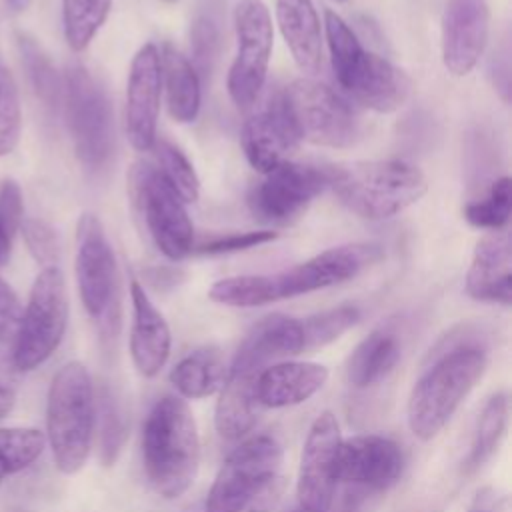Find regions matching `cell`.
<instances>
[{
    "label": "cell",
    "instance_id": "cell-1",
    "mask_svg": "<svg viewBox=\"0 0 512 512\" xmlns=\"http://www.w3.org/2000/svg\"><path fill=\"white\" fill-rule=\"evenodd\" d=\"M200 464V436L188 402L162 396L142 426V466L148 484L166 500L192 486Z\"/></svg>",
    "mask_w": 512,
    "mask_h": 512
},
{
    "label": "cell",
    "instance_id": "cell-2",
    "mask_svg": "<svg viewBox=\"0 0 512 512\" xmlns=\"http://www.w3.org/2000/svg\"><path fill=\"white\" fill-rule=\"evenodd\" d=\"M282 444L258 434L234 448L220 466L208 496L206 512H268L284 492Z\"/></svg>",
    "mask_w": 512,
    "mask_h": 512
},
{
    "label": "cell",
    "instance_id": "cell-3",
    "mask_svg": "<svg viewBox=\"0 0 512 512\" xmlns=\"http://www.w3.org/2000/svg\"><path fill=\"white\" fill-rule=\"evenodd\" d=\"M328 188L356 216L386 220L426 194V176L404 160H360L328 166Z\"/></svg>",
    "mask_w": 512,
    "mask_h": 512
},
{
    "label": "cell",
    "instance_id": "cell-4",
    "mask_svg": "<svg viewBox=\"0 0 512 512\" xmlns=\"http://www.w3.org/2000/svg\"><path fill=\"white\" fill-rule=\"evenodd\" d=\"M486 362V352L476 344H458L442 352L410 390V432L424 442L432 440L484 376Z\"/></svg>",
    "mask_w": 512,
    "mask_h": 512
},
{
    "label": "cell",
    "instance_id": "cell-5",
    "mask_svg": "<svg viewBox=\"0 0 512 512\" xmlns=\"http://www.w3.org/2000/svg\"><path fill=\"white\" fill-rule=\"evenodd\" d=\"M96 422L94 386L88 368L66 362L52 378L46 402V436L62 474H76L90 456Z\"/></svg>",
    "mask_w": 512,
    "mask_h": 512
},
{
    "label": "cell",
    "instance_id": "cell-6",
    "mask_svg": "<svg viewBox=\"0 0 512 512\" xmlns=\"http://www.w3.org/2000/svg\"><path fill=\"white\" fill-rule=\"evenodd\" d=\"M128 194L140 212L154 246L172 262L194 250V228L186 202L150 162H134L128 172Z\"/></svg>",
    "mask_w": 512,
    "mask_h": 512
},
{
    "label": "cell",
    "instance_id": "cell-7",
    "mask_svg": "<svg viewBox=\"0 0 512 512\" xmlns=\"http://www.w3.org/2000/svg\"><path fill=\"white\" fill-rule=\"evenodd\" d=\"M62 106L78 160L88 170L102 168L112 152V112L104 88L82 64H70L62 76Z\"/></svg>",
    "mask_w": 512,
    "mask_h": 512
},
{
    "label": "cell",
    "instance_id": "cell-8",
    "mask_svg": "<svg viewBox=\"0 0 512 512\" xmlns=\"http://www.w3.org/2000/svg\"><path fill=\"white\" fill-rule=\"evenodd\" d=\"M68 324V294L58 266H46L36 276L22 312L14 350L16 372H28L46 362L60 346Z\"/></svg>",
    "mask_w": 512,
    "mask_h": 512
},
{
    "label": "cell",
    "instance_id": "cell-9",
    "mask_svg": "<svg viewBox=\"0 0 512 512\" xmlns=\"http://www.w3.org/2000/svg\"><path fill=\"white\" fill-rule=\"evenodd\" d=\"M282 96L300 140L328 148H348L360 134L350 102L324 82L298 78Z\"/></svg>",
    "mask_w": 512,
    "mask_h": 512
},
{
    "label": "cell",
    "instance_id": "cell-10",
    "mask_svg": "<svg viewBox=\"0 0 512 512\" xmlns=\"http://www.w3.org/2000/svg\"><path fill=\"white\" fill-rule=\"evenodd\" d=\"M76 284L84 310L102 326L116 322V260L100 218L84 212L76 224Z\"/></svg>",
    "mask_w": 512,
    "mask_h": 512
},
{
    "label": "cell",
    "instance_id": "cell-11",
    "mask_svg": "<svg viewBox=\"0 0 512 512\" xmlns=\"http://www.w3.org/2000/svg\"><path fill=\"white\" fill-rule=\"evenodd\" d=\"M236 56L228 70V94L238 108H250L266 84L274 30L262 0H240L234 8Z\"/></svg>",
    "mask_w": 512,
    "mask_h": 512
},
{
    "label": "cell",
    "instance_id": "cell-12",
    "mask_svg": "<svg viewBox=\"0 0 512 512\" xmlns=\"http://www.w3.org/2000/svg\"><path fill=\"white\" fill-rule=\"evenodd\" d=\"M256 182L248 192L250 214L264 224H292L310 202L328 188V166L284 160Z\"/></svg>",
    "mask_w": 512,
    "mask_h": 512
},
{
    "label": "cell",
    "instance_id": "cell-13",
    "mask_svg": "<svg viewBox=\"0 0 512 512\" xmlns=\"http://www.w3.org/2000/svg\"><path fill=\"white\" fill-rule=\"evenodd\" d=\"M382 258V248L372 242L328 248L288 270L268 274L274 302L310 294L346 280Z\"/></svg>",
    "mask_w": 512,
    "mask_h": 512
},
{
    "label": "cell",
    "instance_id": "cell-14",
    "mask_svg": "<svg viewBox=\"0 0 512 512\" xmlns=\"http://www.w3.org/2000/svg\"><path fill=\"white\" fill-rule=\"evenodd\" d=\"M342 442L340 424L324 410L310 424L298 466V506L308 512H330L336 496V456Z\"/></svg>",
    "mask_w": 512,
    "mask_h": 512
},
{
    "label": "cell",
    "instance_id": "cell-15",
    "mask_svg": "<svg viewBox=\"0 0 512 512\" xmlns=\"http://www.w3.org/2000/svg\"><path fill=\"white\" fill-rule=\"evenodd\" d=\"M404 470L400 446L380 434H358L338 446L336 482L364 494L384 492L398 482Z\"/></svg>",
    "mask_w": 512,
    "mask_h": 512
},
{
    "label": "cell",
    "instance_id": "cell-16",
    "mask_svg": "<svg viewBox=\"0 0 512 512\" xmlns=\"http://www.w3.org/2000/svg\"><path fill=\"white\" fill-rule=\"evenodd\" d=\"M160 94V54L154 44H144L130 62L124 106L126 138L138 152H148L156 140Z\"/></svg>",
    "mask_w": 512,
    "mask_h": 512
},
{
    "label": "cell",
    "instance_id": "cell-17",
    "mask_svg": "<svg viewBox=\"0 0 512 512\" xmlns=\"http://www.w3.org/2000/svg\"><path fill=\"white\" fill-rule=\"evenodd\" d=\"M490 10L484 0H448L442 12V64L452 76L470 74L488 42Z\"/></svg>",
    "mask_w": 512,
    "mask_h": 512
},
{
    "label": "cell",
    "instance_id": "cell-18",
    "mask_svg": "<svg viewBox=\"0 0 512 512\" xmlns=\"http://www.w3.org/2000/svg\"><path fill=\"white\" fill-rule=\"evenodd\" d=\"M240 140L250 166L260 174L284 162L286 154L298 148L300 138L290 120L282 90L270 94L266 106L244 122Z\"/></svg>",
    "mask_w": 512,
    "mask_h": 512
},
{
    "label": "cell",
    "instance_id": "cell-19",
    "mask_svg": "<svg viewBox=\"0 0 512 512\" xmlns=\"http://www.w3.org/2000/svg\"><path fill=\"white\" fill-rule=\"evenodd\" d=\"M466 292L478 302L504 306L512 302V246L508 232L494 230L476 242L466 272Z\"/></svg>",
    "mask_w": 512,
    "mask_h": 512
},
{
    "label": "cell",
    "instance_id": "cell-20",
    "mask_svg": "<svg viewBox=\"0 0 512 512\" xmlns=\"http://www.w3.org/2000/svg\"><path fill=\"white\" fill-rule=\"evenodd\" d=\"M132 298V328L130 356L134 368L144 378H154L166 364L172 348V334L164 314L148 298L138 280L130 282Z\"/></svg>",
    "mask_w": 512,
    "mask_h": 512
},
{
    "label": "cell",
    "instance_id": "cell-21",
    "mask_svg": "<svg viewBox=\"0 0 512 512\" xmlns=\"http://www.w3.org/2000/svg\"><path fill=\"white\" fill-rule=\"evenodd\" d=\"M260 372L246 364H230L214 408V426L224 440H240L256 426L264 410L256 392Z\"/></svg>",
    "mask_w": 512,
    "mask_h": 512
},
{
    "label": "cell",
    "instance_id": "cell-22",
    "mask_svg": "<svg viewBox=\"0 0 512 512\" xmlns=\"http://www.w3.org/2000/svg\"><path fill=\"white\" fill-rule=\"evenodd\" d=\"M344 92L360 106L386 114L408 102L412 96V78L384 56L366 50L358 72Z\"/></svg>",
    "mask_w": 512,
    "mask_h": 512
},
{
    "label": "cell",
    "instance_id": "cell-23",
    "mask_svg": "<svg viewBox=\"0 0 512 512\" xmlns=\"http://www.w3.org/2000/svg\"><path fill=\"white\" fill-rule=\"evenodd\" d=\"M328 380V368L318 362L284 360L266 366L256 384L262 408H288L312 398Z\"/></svg>",
    "mask_w": 512,
    "mask_h": 512
},
{
    "label": "cell",
    "instance_id": "cell-24",
    "mask_svg": "<svg viewBox=\"0 0 512 512\" xmlns=\"http://www.w3.org/2000/svg\"><path fill=\"white\" fill-rule=\"evenodd\" d=\"M304 336L300 320L286 314H270L252 326L240 342L232 362L264 370L282 358L300 354Z\"/></svg>",
    "mask_w": 512,
    "mask_h": 512
},
{
    "label": "cell",
    "instance_id": "cell-25",
    "mask_svg": "<svg viewBox=\"0 0 512 512\" xmlns=\"http://www.w3.org/2000/svg\"><path fill=\"white\" fill-rule=\"evenodd\" d=\"M276 22L282 38L306 74L318 72L322 64V30L312 0H276Z\"/></svg>",
    "mask_w": 512,
    "mask_h": 512
},
{
    "label": "cell",
    "instance_id": "cell-26",
    "mask_svg": "<svg viewBox=\"0 0 512 512\" xmlns=\"http://www.w3.org/2000/svg\"><path fill=\"white\" fill-rule=\"evenodd\" d=\"M160 54V76L166 92V106L172 120L180 124L194 122L200 112V76L186 56H182L172 44H162Z\"/></svg>",
    "mask_w": 512,
    "mask_h": 512
},
{
    "label": "cell",
    "instance_id": "cell-27",
    "mask_svg": "<svg viewBox=\"0 0 512 512\" xmlns=\"http://www.w3.org/2000/svg\"><path fill=\"white\" fill-rule=\"evenodd\" d=\"M400 360V342L394 332L372 330L350 354L346 378L356 388H368L382 382Z\"/></svg>",
    "mask_w": 512,
    "mask_h": 512
},
{
    "label": "cell",
    "instance_id": "cell-28",
    "mask_svg": "<svg viewBox=\"0 0 512 512\" xmlns=\"http://www.w3.org/2000/svg\"><path fill=\"white\" fill-rule=\"evenodd\" d=\"M226 378L222 352L214 346H204L184 356L170 370V382L180 398L198 400L220 390Z\"/></svg>",
    "mask_w": 512,
    "mask_h": 512
},
{
    "label": "cell",
    "instance_id": "cell-29",
    "mask_svg": "<svg viewBox=\"0 0 512 512\" xmlns=\"http://www.w3.org/2000/svg\"><path fill=\"white\" fill-rule=\"evenodd\" d=\"M16 44L34 94L50 112H58L62 106V76L58 74L50 56L38 44V40L26 32L16 34Z\"/></svg>",
    "mask_w": 512,
    "mask_h": 512
},
{
    "label": "cell",
    "instance_id": "cell-30",
    "mask_svg": "<svg viewBox=\"0 0 512 512\" xmlns=\"http://www.w3.org/2000/svg\"><path fill=\"white\" fill-rule=\"evenodd\" d=\"M324 28L336 82L342 90H346L360 68L366 48L362 46L356 32L332 10L324 12Z\"/></svg>",
    "mask_w": 512,
    "mask_h": 512
},
{
    "label": "cell",
    "instance_id": "cell-31",
    "mask_svg": "<svg viewBox=\"0 0 512 512\" xmlns=\"http://www.w3.org/2000/svg\"><path fill=\"white\" fill-rule=\"evenodd\" d=\"M112 0H62V26L68 46L82 52L106 22Z\"/></svg>",
    "mask_w": 512,
    "mask_h": 512
},
{
    "label": "cell",
    "instance_id": "cell-32",
    "mask_svg": "<svg viewBox=\"0 0 512 512\" xmlns=\"http://www.w3.org/2000/svg\"><path fill=\"white\" fill-rule=\"evenodd\" d=\"M508 412H510V402L504 392H496L488 398L476 424V434H474L472 450L468 456L470 468L482 466L496 452L508 426Z\"/></svg>",
    "mask_w": 512,
    "mask_h": 512
},
{
    "label": "cell",
    "instance_id": "cell-33",
    "mask_svg": "<svg viewBox=\"0 0 512 512\" xmlns=\"http://www.w3.org/2000/svg\"><path fill=\"white\" fill-rule=\"evenodd\" d=\"M208 298L216 304L232 308H256L274 302L268 274H242L222 278L210 286Z\"/></svg>",
    "mask_w": 512,
    "mask_h": 512
},
{
    "label": "cell",
    "instance_id": "cell-34",
    "mask_svg": "<svg viewBox=\"0 0 512 512\" xmlns=\"http://www.w3.org/2000/svg\"><path fill=\"white\" fill-rule=\"evenodd\" d=\"M46 438L36 428H0V484L28 468L44 450Z\"/></svg>",
    "mask_w": 512,
    "mask_h": 512
},
{
    "label": "cell",
    "instance_id": "cell-35",
    "mask_svg": "<svg viewBox=\"0 0 512 512\" xmlns=\"http://www.w3.org/2000/svg\"><path fill=\"white\" fill-rule=\"evenodd\" d=\"M156 158V168L168 180V184L178 192V196L192 204L200 196V178L192 166V162L184 156V152L164 138H156L152 148Z\"/></svg>",
    "mask_w": 512,
    "mask_h": 512
},
{
    "label": "cell",
    "instance_id": "cell-36",
    "mask_svg": "<svg viewBox=\"0 0 512 512\" xmlns=\"http://www.w3.org/2000/svg\"><path fill=\"white\" fill-rule=\"evenodd\" d=\"M360 320V310L354 304H342L318 314H312L300 320L302 336H304V350L326 346L338 340L344 332L356 326Z\"/></svg>",
    "mask_w": 512,
    "mask_h": 512
},
{
    "label": "cell",
    "instance_id": "cell-37",
    "mask_svg": "<svg viewBox=\"0 0 512 512\" xmlns=\"http://www.w3.org/2000/svg\"><path fill=\"white\" fill-rule=\"evenodd\" d=\"M512 180L502 176L492 182L490 190L484 198L470 202L464 208V218L482 230H502L510 218V202H512Z\"/></svg>",
    "mask_w": 512,
    "mask_h": 512
},
{
    "label": "cell",
    "instance_id": "cell-38",
    "mask_svg": "<svg viewBox=\"0 0 512 512\" xmlns=\"http://www.w3.org/2000/svg\"><path fill=\"white\" fill-rule=\"evenodd\" d=\"M22 130L20 94L12 72L0 64V156L14 152Z\"/></svg>",
    "mask_w": 512,
    "mask_h": 512
},
{
    "label": "cell",
    "instance_id": "cell-39",
    "mask_svg": "<svg viewBox=\"0 0 512 512\" xmlns=\"http://www.w3.org/2000/svg\"><path fill=\"white\" fill-rule=\"evenodd\" d=\"M22 304L16 292L0 278V372H16L14 350L22 322Z\"/></svg>",
    "mask_w": 512,
    "mask_h": 512
},
{
    "label": "cell",
    "instance_id": "cell-40",
    "mask_svg": "<svg viewBox=\"0 0 512 512\" xmlns=\"http://www.w3.org/2000/svg\"><path fill=\"white\" fill-rule=\"evenodd\" d=\"M126 440V420L122 416V410L112 396L108 388H102L100 394V452H102V462L110 466Z\"/></svg>",
    "mask_w": 512,
    "mask_h": 512
},
{
    "label": "cell",
    "instance_id": "cell-41",
    "mask_svg": "<svg viewBox=\"0 0 512 512\" xmlns=\"http://www.w3.org/2000/svg\"><path fill=\"white\" fill-rule=\"evenodd\" d=\"M22 236L24 242L28 246V252L32 254V258L46 266H56L58 258H60V240L56 230L38 218H28L22 222Z\"/></svg>",
    "mask_w": 512,
    "mask_h": 512
},
{
    "label": "cell",
    "instance_id": "cell-42",
    "mask_svg": "<svg viewBox=\"0 0 512 512\" xmlns=\"http://www.w3.org/2000/svg\"><path fill=\"white\" fill-rule=\"evenodd\" d=\"M190 48H192V66L196 70V74H204L208 76L214 60H216V52H218V30L214 26V22L206 16H198L192 22L190 28Z\"/></svg>",
    "mask_w": 512,
    "mask_h": 512
},
{
    "label": "cell",
    "instance_id": "cell-43",
    "mask_svg": "<svg viewBox=\"0 0 512 512\" xmlns=\"http://www.w3.org/2000/svg\"><path fill=\"white\" fill-rule=\"evenodd\" d=\"M278 234L272 230H252V232H232L224 236H216L208 242H202L194 252L196 254H230L240 250H250L260 244L274 240Z\"/></svg>",
    "mask_w": 512,
    "mask_h": 512
},
{
    "label": "cell",
    "instance_id": "cell-44",
    "mask_svg": "<svg viewBox=\"0 0 512 512\" xmlns=\"http://www.w3.org/2000/svg\"><path fill=\"white\" fill-rule=\"evenodd\" d=\"M22 190L14 180L0 182V226L2 232L12 240L24 222Z\"/></svg>",
    "mask_w": 512,
    "mask_h": 512
},
{
    "label": "cell",
    "instance_id": "cell-45",
    "mask_svg": "<svg viewBox=\"0 0 512 512\" xmlns=\"http://www.w3.org/2000/svg\"><path fill=\"white\" fill-rule=\"evenodd\" d=\"M490 78L494 90L504 102L510 100V46L508 40L500 42L490 58Z\"/></svg>",
    "mask_w": 512,
    "mask_h": 512
},
{
    "label": "cell",
    "instance_id": "cell-46",
    "mask_svg": "<svg viewBox=\"0 0 512 512\" xmlns=\"http://www.w3.org/2000/svg\"><path fill=\"white\" fill-rule=\"evenodd\" d=\"M14 400H16L14 390L4 380H0V420L12 410Z\"/></svg>",
    "mask_w": 512,
    "mask_h": 512
},
{
    "label": "cell",
    "instance_id": "cell-47",
    "mask_svg": "<svg viewBox=\"0 0 512 512\" xmlns=\"http://www.w3.org/2000/svg\"><path fill=\"white\" fill-rule=\"evenodd\" d=\"M10 248H12V240L2 232V226H0V266H4L8 262Z\"/></svg>",
    "mask_w": 512,
    "mask_h": 512
},
{
    "label": "cell",
    "instance_id": "cell-48",
    "mask_svg": "<svg viewBox=\"0 0 512 512\" xmlns=\"http://www.w3.org/2000/svg\"><path fill=\"white\" fill-rule=\"evenodd\" d=\"M4 2H6V6H8L12 12H22V10H26V8L30 6L32 0H4Z\"/></svg>",
    "mask_w": 512,
    "mask_h": 512
},
{
    "label": "cell",
    "instance_id": "cell-49",
    "mask_svg": "<svg viewBox=\"0 0 512 512\" xmlns=\"http://www.w3.org/2000/svg\"><path fill=\"white\" fill-rule=\"evenodd\" d=\"M290 512H308V510H304V508H300V506H296L294 510H290Z\"/></svg>",
    "mask_w": 512,
    "mask_h": 512
},
{
    "label": "cell",
    "instance_id": "cell-50",
    "mask_svg": "<svg viewBox=\"0 0 512 512\" xmlns=\"http://www.w3.org/2000/svg\"><path fill=\"white\" fill-rule=\"evenodd\" d=\"M166 2H174V0H166Z\"/></svg>",
    "mask_w": 512,
    "mask_h": 512
},
{
    "label": "cell",
    "instance_id": "cell-51",
    "mask_svg": "<svg viewBox=\"0 0 512 512\" xmlns=\"http://www.w3.org/2000/svg\"><path fill=\"white\" fill-rule=\"evenodd\" d=\"M336 2H344V0H336Z\"/></svg>",
    "mask_w": 512,
    "mask_h": 512
}]
</instances>
